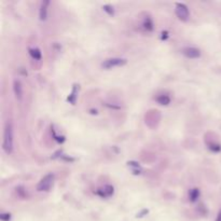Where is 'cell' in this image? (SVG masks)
Returning a JSON list of instances; mask_svg holds the SVG:
<instances>
[{"mask_svg":"<svg viewBox=\"0 0 221 221\" xmlns=\"http://www.w3.org/2000/svg\"><path fill=\"white\" fill-rule=\"evenodd\" d=\"M13 125L12 123L8 121L4 125L3 130V141H2V149L7 154H11L13 152Z\"/></svg>","mask_w":221,"mask_h":221,"instance_id":"1","label":"cell"},{"mask_svg":"<svg viewBox=\"0 0 221 221\" xmlns=\"http://www.w3.org/2000/svg\"><path fill=\"white\" fill-rule=\"evenodd\" d=\"M54 179L55 176L53 174L46 175L37 185V191H39V192H47V191H50V189L53 187Z\"/></svg>","mask_w":221,"mask_h":221,"instance_id":"2","label":"cell"},{"mask_svg":"<svg viewBox=\"0 0 221 221\" xmlns=\"http://www.w3.org/2000/svg\"><path fill=\"white\" fill-rule=\"evenodd\" d=\"M127 63L125 58H121V57H112V58H107L102 63V67L104 69H111L114 67H120L123 66Z\"/></svg>","mask_w":221,"mask_h":221,"instance_id":"3","label":"cell"},{"mask_svg":"<svg viewBox=\"0 0 221 221\" xmlns=\"http://www.w3.org/2000/svg\"><path fill=\"white\" fill-rule=\"evenodd\" d=\"M176 15L178 16V19L183 22L188 21L190 16L189 8L185 3H177L176 4Z\"/></svg>","mask_w":221,"mask_h":221,"instance_id":"4","label":"cell"},{"mask_svg":"<svg viewBox=\"0 0 221 221\" xmlns=\"http://www.w3.org/2000/svg\"><path fill=\"white\" fill-rule=\"evenodd\" d=\"M181 54L185 55L187 58L194 59V58H198V57L201 56V51L198 49H196V47H185L181 49Z\"/></svg>","mask_w":221,"mask_h":221,"instance_id":"5","label":"cell"},{"mask_svg":"<svg viewBox=\"0 0 221 221\" xmlns=\"http://www.w3.org/2000/svg\"><path fill=\"white\" fill-rule=\"evenodd\" d=\"M13 92L15 95V98L21 100L23 97V85H22V82L17 79L13 81Z\"/></svg>","mask_w":221,"mask_h":221,"instance_id":"6","label":"cell"},{"mask_svg":"<svg viewBox=\"0 0 221 221\" xmlns=\"http://www.w3.org/2000/svg\"><path fill=\"white\" fill-rule=\"evenodd\" d=\"M51 2L49 0H46V1L41 2V6H40V10H39V19L41 21H46L47 17V7L50 6Z\"/></svg>","mask_w":221,"mask_h":221,"instance_id":"7","label":"cell"},{"mask_svg":"<svg viewBox=\"0 0 221 221\" xmlns=\"http://www.w3.org/2000/svg\"><path fill=\"white\" fill-rule=\"evenodd\" d=\"M97 194H98L100 197H104V198L110 197L112 194H113V187H112V185H105L104 188H102V189H99L98 191H97Z\"/></svg>","mask_w":221,"mask_h":221,"instance_id":"8","label":"cell"},{"mask_svg":"<svg viewBox=\"0 0 221 221\" xmlns=\"http://www.w3.org/2000/svg\"><path fill=\"white\" fill-rule=\"evenodd\" d=\"M155 100L157 102V104H160L161 106H168L172 102L170 97L168 95H165V94H162V95H159V96L155 98Z\"/></svg>","mask_w":221,"mask_h":221,"instance_id":"9","label":"cell"},{"mask_svg":"<svg viewBox=\"0 0 221 221\" xmlns=\"http://www.w3.org/2000/svg\"><path fill=\"white\" fill-rule=\"evenodd\" d=\"M142 26L147 31H152L153 28H154V25H153V21L151 19V17H145L144 22H142Z\"/></svg>","mask_w":221,"mask_h":221,"instance_id":"10","label":"cell"},{"mask_svg":"<svg viewBox=\"0 0 221 221\" xmlns=\"http://www.w3.org/2000/svg\"><path fill=\"white\" fill-rule=\"evenodd\" d=\"M200 194H201L200 189H197V188H193V189H191L190 192H189V198H190V201H191L192 203L196 202V201L198 200V197H200Z\"/></svg>","mask_w":221,"mask_h":221,"instance_id":"11","label":"cell"},{"mask_svg":"<svg viewBox=\"0 0 221 221\" xmlns=\"http://www.w3.org/2000/svg\"><path fill=\"white\" fill-rule=\"evenodd\" d=\"M28 51H29V54H30V56L34 59H36V61H40V59H41L42 54H41V51H40L38 47H30Z\"/></svg>","mask_w":221,"mask_h":221,"instance_id":"12","label":"cell"},{"mask_svg":"<svg viewBox=\"0 0 221 221\" xmlns=\"http://www.w3.org/2000/svg\"><path fill=\"white\" fill-rule=\"evenodd\" d=\"M77 85H75V87H74V90H72V93L71 94H70V96L68 97V100L70 102H71L72 105L75 104V102H76V98H77Z\"/></svg>","mask_w":221,"mask_h":221,"instance_id":"13","label":"cell"},{"mask_svg":"<svg viewBox=\"0 0 221 221\" xmlns=\"http://www.w3.org/2000/svg\"><path fill=\"white\" fill-rule=\"evenodd\" d=\"M208 148H209L212 151H215V152H218V151H220L221 150L220 145L215 144V142H209V144H208Z\"/></svg>","mask_w":221,"mask_h":221,"instance_id":"14","label":"cell"},{"mask_svg":"<svg viewBox=\"0 0 221 221\" xmlns=\"http://www.w3.org/2000/svg\"><path fill=\"white\" fill-rule=\"evenodd\" d=\"M102 9H104V11H106L109 15H113V13H114L113 7H111L110 4H106V6H104L102 7Z\"/></svg>","mask_w":221,"mask_h":221,"instance_id":"15","label":"cell"},{"mask_svg":"<svg viewBox=\"0 0 221 221\" xmlns=\"http://www.w3.org/2000/svg\"><path fill=\"white\" fill-rule=\"evenodd\" d=\"M0 219L2 221H10V219H11V213H1V215H0Z\"/></svg>","mask_w":221,"mask_h":221,"instance_id":"16","label":"cell"},{"mask_svg":"<svg viewBox=\"0 0 221 221\" xmlns=\"http://www.w3.org/2000/svg\"><path fill=\"white\" fill-rule=\"evenodd\" d=\"M216 221H221V209H220V212L218 213V216H217V218H216Z\"/></svg>","mask_w":221,"mask_h":221,"instance_id":"17","label":"cell"}]
</instances>
